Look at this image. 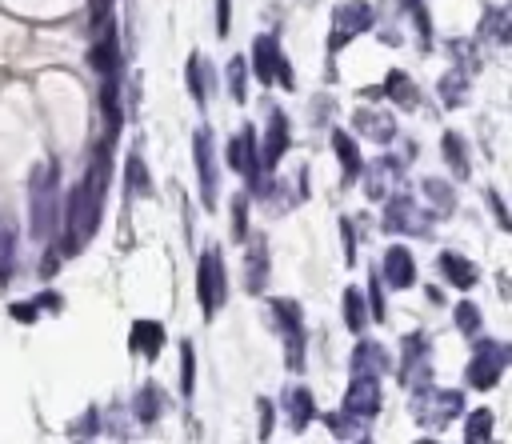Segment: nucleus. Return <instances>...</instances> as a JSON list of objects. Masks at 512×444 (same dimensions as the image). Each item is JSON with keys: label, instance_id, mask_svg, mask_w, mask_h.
Masks as SVG:
<instances>
[{"label": "nucleus", "instance_id": "obj_34", "mask_svg": "<svg viewBox=\"0 0 512 444\" xmlns=\"http://www.w3.org/2000/svg\"><path fill=\"white\" fill-rule=\"evenodd\" d=\"M452 320H456V328H460L464 336H476L480 324H484V320H480V308H476L472 300H460V304L452 308Z\"/></svg>", "mask_w": 512, "mask_h": 444}, {"label": "nucleus", "instance_id": "obj_14", "mask_svg": "<svg viewBox=\"0 0 512 444\" xmlns=\"http://www.w3.org/2000/svg\"><path fill=\"white\" fill-rule=\"evenodd\" d=\"M88 64L100 72V76H116L120 72V64H124V56H120V40H116V28L104 20V32H100V40L88 48Z\"/></svg>", "mask_w": 512, "mask_h": 444}, {"label": "nucleus", "instance_id": "obj_15", "mask_svg": "<svg viewBox=\"0 0 512 444\" xmlns=\"http://www.w3.org/2000/svg\"><path fill=\"white\" fill-rule=\"evenodd\" d=\"M352 128H356L360 136H368V140H380V144H388V140L396 136V120H392V112H384V108H360V112L352 116Z\"/></svg>", "mask_w": 512, "mask_h": 444}, {"label": "nucleus", "instance_id": "obj_9", "mask_svg": "<svg viewBox=\"0 0 512 444\" xmlns=\"http://www.w3.org/2000/svg\"><path fill=\"white\" fill-rule=\"evenodd\" d=\"M388 232H404V236H428L432 228V216L424 208H416L408 196H392L384 204V220H380Z\"/></svg>", "mask_w": 512, "mask_h": 444}, {"label": "nucleus", "instance_id": "obj_19", "mask_svg": "<svg viewBox=\"0 0 512 444\" xmlns=\"http://www.w3.org/2000/svg\"><path fill=\"white\" fill-rule=\"evenodd\" d=\"M128 348L140 352L144 360H156L160 348H164V324H156V320H136L132 332H128Z\"/></svg>", "mask_w": 512, "mask_h": 444}, {"label": "nucleus", "instance_id": "obj_12", "mask_svg": "<svg viewBox=\"0 0 512 444\" xmlns=\"http://www.w3.org/2000/svg\"><path fill=\"white\" fill-rule=\"evenodd\" d=\"M428 372H432V364H428V340L416 332V336H408L404 340V360H400V384L404 388H416V384H428Z\"/></svg>", "mask_w": 512, "mask_h": 444}, {"label": "nucleus", "instance_id": "obj_51", "mask_svg": "<svg viewBox=\"0 0 512 444\" xmlns=\"http://www.w3.org/2000/svg\"><path fill=\"white\" fill-rule=\"evenodd\" d=\"M56 264H60V248L44 256V264H40V276H52V272H56Z\"/></svg>", "mask_w": 512, "mask_h": 444}, {"label": "nucleus", "instance_id": "obj_17", "mask_svg": "<svg viewBox=\"0 0 512 444\" xmlns=\"http://www.w3.org/2000/svg\"><path fill=\"white\" fill-rule=\"evenodd\" d=\"M384 280L392 284V288H412L416 284V264H412V252L408 248H400V244H392L388 252H384Z\"/></svg>", "mask_w": 512, "mask_h": 444}, {"label": "nucleus", "instance_id": "obj_2", "mask_svg": "<svg viewBox=\"0 0 512 444\" xmlns=\"http://www.w3.org/2000/svg\"><path fill=\"white\" fill-rule=\"evenodd\" d=\"M100 204H104V196H96L84 180L68 192V204H60V220H64V232H68V244H60V256H72V252L84 248V240L100 224Z\"/></svg>", "mask_w": 512, "mask_h": 444}, {"label": "nucleus", "instance_id": "obj_37", "mask_svg": "<svg viewBox=\"0 0 512 444\" xmlns=\"http://www.w3.org/2000/svg\"><path fill=\"white\" fill-rule=\"evenodd\" d=\"M244 80H248V64H244V56H232L228 60V96L236 104H244Z\"/></svg>", "mask_w": 512, "mask_h": 444}, {"label": "nucleus", "instance_id": "obj_48", "mask_svg": "<svg viewBox=\"0 0 512 444\" xmlns=\"http://www.w3.org/2000/svg\"><path fill=\"white\" fill-rule=\"evenodd\" d=\"M40 316V308L36 304H12V320H20V324H32Z\"/></svg>", "mask_w": 512, "mask_h": 444}, {"label": "nucleus", "instance_id": "obj_38", "mask_svg": "<svg viewBox=\"0 0 512 444\" xmlns=\"http://www.w3.org/2000/svg\"><path fill=\"white\" fill-rule=\"evenodd\" d=\"M192 380H196V352H192V340L180 344V392L192 396Z\"/></svg>", "mask_w": 512, "mask_h": 444}, {"label": "nucleus", "instance_id": "obj_4", "mask_svg": "<svg viewBox=\"0 0 512 444\" xmlns=\"http://www.w3.org/2000/svg\"><path fill=\"white\" fill-rule=\"evenodd\" d=\"M196 296H200V308H204L208 320H212L216 308L228 300V276H224V264H220V252H216V248H204V256H200V268H196Z\"/></svg>", "mask_w": 512, "mask_h": 444}, {"label": "nucleus", "instance_id": "obj_47", "mask_svg": "<svg viewBox=\"0 0 512 444\" xmlns=\"http://www.w3.org/2000/svg\"><path fill=\"white\" fill-rule=\"evenodd\" d=\"M488 208L496 212V224H500V228H512V220H508V212H504V200H500V192H492V188H488Z\"/></svg>", "mask_w": 512, "mask_h": 444}, {"label": "nucleus", "instance_id": "obj_24", "mask_svg": "<svg viewBox=\"0 0 512 444\" xmlns=\"http://www.w3.org/2000/svg\"><path fill=\"white\" fill-rule=\"evenodd\" d=\"M248 272H244V288L256 296V292H264V284H268V244H264V236H256V244L248 248V264H244Z\"/></svg>", "mask_w": 512, "mask_h": 444}, {"label": "nucleus", "instance_id": "obj_27", "mask_svg": "<svg viewBox=\"0 0 512 444\" xmlns=\"http://www.w3.org/2000/svg\"><path fill=\"white\" fill-rule=\"evenodd\" d=\"M324 424L332 428V436H336V440H368L364 420H360V416H352V412H332V416H324Z\"/></svg>", "mask_w": 512, "mask_h": 444}, {"label": "nucleus", "instance_id": "obj_40", "mask_svg": "<svg viewBox=\"0 0 512 444\" xmlns=\"http://www.w3.org/2000/svg\"><path fill=\"white\" fill-rule=\"evenodd\" d=\"M204 80H208L204 60H200V56H192V60H188V92H192V100H196V104H204Z\"/></svg>", "mask_w": 512, "mask_h": 444}, {"label": "nucleus", "instance_id": "obj_16", "mask_svg": "<svg viewBox=\"0 0 512 444\" xmlns=\"http://www.w3.org/2000/svg\"><path fill=\"white\" fill-rule=\"evenodd\" d=\"M436 268H440V276H444L452 288H460V292L476 288V280H480V268H476L472 260H464L460 252H440Z\"/></svg>", "mask_w": 512, "mask_h": 444}, {"label": "nucleus", "instance_id": "obj_44", "mask_svg": "<svg viewBox=\"0 0 512 444\" xmlns=\"http://www.w3.org/2000/svg\"><path fill=\"white\" fill-rule=\"evenodd\" d=\"M96 432H100V416H96V408H88L84 420L72 424V436H96Z\"/></svg>", "mask_w": 512, "mask_h": 444}, {"label": "nucleus", "instance_id": "obj_20", "mask_svg": "<svg viewBox=\"0 0 512 444\" xmlns=\"http://www.w3.org/2000/svg\"><path fill=\"white\" fill-rule=\"evenodd\" d=\"M388 368V352L376 340H360L352 348V376H380Z\"/></svg>", "mask_w": 512, "mask_h": 444}, {"label": "nucleus", "instance_id": "obj_30", "mask_svg": "<svg viewBox=\"0 0 512 444\" xmlns=\"http://www.w3.org/2000/svg\"><path fill=\"white\" fill-rule=\"evenodd\" d=\"M440 152H444V160L452 164V172L464 180V176H468V148H464V136H460V132H444Z\"/></svg>", "mask_w": 512, "mask_h": 444}, {"label": "nucleus", "instance_id": "obj_7", "mask_svg": "<svg viewBox=\"0 0 512 444\" xmlns=\"http://www.w3.org/2000/svg\"><path fill=\"white\" fill-rule=\"evenodd\" d=\"M252 68H256V80H260V84H272V80L284 84V88L296 84V80H292V64L284 60L276 36H256V40H252Z\"/></svg>", "mask_w": 512, "mask_h": 444}, {"label": "nucleus", "instance_id": "obj_21", "mask_svg": "<svg viewBox=\"0 0 512 444\" xmlns=\"http://www.w3.org/2000/svg\"><path fill=\"white\" fill-rule=\"evenodd\" d=\"M376 92H380V96H388V100H392V104H400V108H420V88H416V84L408 80V72H400V68H396V72H388V80H384Z\"/></svg>", "mask_w": 512, "mask_h": 444}, {"label": "nucleus", "instance_id": "obj_50", "mask_svg": "<svg viewBox=\"0 0 512 444\" xmlns=\"http://www.w3.org/2000/svg\"><path fill=\"white\" fill-rule=\"evenodd\" d=\"M256 408H260V440H268V432H272V408L264 400H256Z\"/></svg>", "mask_w": 512, "mask_h": 444}, {"label": "nucleus", "instance_id": "obj_6", "mask_svg": "<svg viewBox=\"0 0 512 444\" xmlns=\"http://www.w3.org/2000/svg\"><path fill=\"white\" fill-rule=\"evenodd\" d=\"M272 316L284 332V360L292 372H304V320L296 300H272Z\"/></svg>", "mask_w": 512, "mask_h": 444}, {"label": "nucleus", "instance_id": "obj_43", "mask_svg": "<svg viewBox=\"0 0 512 444\" xmlns=\"http://www.w3.org/2000/svg\"><path fill=\"white\" fill-rule=\"evenodd\" d=\"M448 48H452V56L464 64V72H472V68L480 64V60H476V52H472V40H452Z\"/></svg>", "mask_w": 512, "mask_h": 444}, {"label": "nucleus", "instance_id": "obj_36", "mask_svg": "<svg viewBox=\"0 0 512 444\" xmlns=\"http://www.w3.org/2000/svg\"><path fill=\"white\" fill-rule=\"evenodd\" d=\"M392 160H376V164H368V196L372 200H380L384 196V188H388V180H392Z\"/></svg>", "mask_w": 512, "mask_h": 444}, {"label": "nucleus", "instance_id": "obj_45", "mask_svg": "<svg viewBox=\"0 0 512 444\" xmlns=\"http://www.w3.org/2000/svg\"><path fill=\"white\" fill-rule=\"evenodd\" d=\"M340 232H344V260L352 264V260H356V228H352V220H348V216L340 220Z\"/></svg>", "mask_w": 512, "mask_h": 444}, {"label": "nucleus", "instance_id": "obj_28", "mask_svg": "<svg viewBox=\"0 0 512 444\" xmlns=\"http://www.w3.org/2000/svg\"><path fill=\"white\" fill-rule=\"evenodd\" d=\"M464 96H468V72H464V68L444 72V76H440V100H444L448 108H456V104H464Z\"/></svg>", "mask_w": 512, "mask_h": 444}, {"label": "nucleus", "instance_id": "obj_39", "mask_svg": "<svg viewBox=\"0 0 512 444\" xmlns=\"http://www.w3.org/2000/svg\"><path fill=\"white\" fill-rule=\"evenodd\" d=\"M420 188H424V196H432V200H436V208H440V212H452V204H456V192H452L444 180H424Z\"/></svg>", "mask_w": 512, "mask_h": 444}, {"label": "nucleus", "instance_id": "obj_10", "mask_svg": "<svg viewBox=\"0 0 512 444\" xmlns=\"http://www.w3.org/2000/svg\"><path fill=\"white\" fill-rule=\"evenodd\" d=\"M228 164H232V172H240L244 176V184L248 188H260V152H256V132L252 128H240L236 132V140L228 144Z\"/></svg>", "mask_w": 512, "mask_h": 444}, {"label": "nucleus", "instance_id": "obj_3", "mask_svg": "<svg viewBox=\"0 0 512 444\" xmlns=\"http://www.w3.org/2000/svg\"><path fill=\"white\" fill-rule=\"evenodd\" d=\"M408 408H412V420H416L420 428L440 432L452 416L464 412V396H460L456 388H428V384H416Z\"/></svg>", "mask_w": 512, "mask_h": 444}, {"label": "nucleus", "instance_id": "obj_13", "mask_svg": "<svg viewBox=\"0 0 512 444\" xmlns=\"http://www.w3.org/2000/svg\"><path fill=\"white\" fill-rule=\"evenodd\" d=\"M344 412H352L360 420H372L380 412V384H376V376H352V384L344 392Z\"/></svg>", "mask_w": 512, "mask_h": 444}, {"label": "nucleus", "instance_id": "obj_5", "mask_svg": "<svg viewBox=\"0 0 512 444\" xmlns=\"http://www.w3.org/2000/svg\"><path fill=\"white\" fill-rule=\"evenodd\" d=\"M508 356H512L508 344H500V340H480V344H476V356H472V364H468V388H480V392L496 388V380L504 376Z\"/></svg>", "mask_w": 512, "mask_h": 444}, {"label": "nucleus", "instance_id": "obj_29", "mask_svg": "<svg viewBox=\"0 0 512 444\" xmlns=\"http://www.w3.org/2000/svg\"><path fill=\"white\" fill-rule=\"evenodd\" d=\"M12 260H16V232H12V220L0 216V288L12 280Z\"/></svg>", "mask_w": 512, "mask_h": 444}, {"label": "nucleus", "instance_id": "obj_32", "mask_svg": "<svg viewBox=\"0 0 512 444\" xmlns=\"http://www.w3.org/2000/svg\"><path fill=\"white\" fill-rule=\"evenodd\" d=\"M464 440L476 444V440H492V408H476L468 412L464 420Z\"/></svg>", "mask_w": 512, "mask_h": 444}, {"label": "nucleus", "instance_id": "obj_33", "mask_svg": "<svg viewBox=\"0 0 512 444\" xmlns=\"http://www.w3.org/2000/svg\"><path fill=\"white\" fill-rule=\"evenodd\" d=\"M344 324H348L352 332H364V324H368V312H364V296H360L356 288H344Z\"/></svg>", "mask_w": 512, "mask_h": 444}, {"label": "nucleus", "instance_id": "obj_8", "mask_svg": "<svg viewBox=\"0 0 512 444\" xmlns=\"http://www.w3.org/2000/svg\"><path fill=\"white\" fill-rule=\"evenodd\" d=\"M372 28V8L364 0H348L332 12V32H328V52H340L352 36L368 32Z\"/></svg>", "mask_w": 512, "mask_h": 444}, {"label": "nucleus", "instance_id": "obj_41", "mask_svg": "<svg viewBox=\"0 0 512 444\" xmlns=\"http://www.w3.org/2000/svg\"><path fill=\"white\" fill-rule=\"evenodd\" d=\"M232 240H248V196L244 192L232 200Z\"/></svg>", "mask_w": 512, "mask_h": 444}, {"label": "nucleus", "instance_id": "obj_26", "mask_svg": "<svg viewBox=\"0 0 512 444\" xmlns=\"http://www.w3.org/2000/svg\"><path fill=\"white\" fill-rule=\"evenodd\" d=\"M132 416H136L140 424H156V420L164 416V392H160L156 384H144L140 396L132 400Z\"/></svg>", "mask_w": 512, "mask_h": 444}, {"label": "nucleus", "instance_id": "obj_23", "mask_svg": "<svg viewBox=\"0 0 512 444\" xmlns=\"http://www.w3.org/2000/svg\"><path fill=\"white\" fill-rule=\"evenodd\" d=\"M284 148H288V116L276 108V112H272V120H268V144H264L260 164H264V168H276V164H280V156H284Z\"/></svg>", "mask_w": 512, "mask_h": 444}, {"label": "nucleus", "instance_id": "obj_18", "mask_svg": "<svg viewBox=\"0 0 512 444\" xmlns=\"http://www.w3.org/2000/svg\"><path fill=\"white\" fill-rule=\"evenodd\" d=\"M280 408H284V416H288V428H292V432H304V428H308V420L316 416V400H312V392H308V388H288V392L280 396Z\"/></svg>", "mask_w": 512, "mask_h": 444}, {"label": "nucleus", "instance_id": "obj_35", "mask_svg": "<svg viewBox=\"0 0 512 444\" xmlns=\"http://www.w3.org/2000/svg\"><path fill=\"white\" fill-rule=\"evenodd\" d=\"M124 192H128V196H144V192H148V168H144V160H140V156H128Z\"/></svg>", "mask_w": 512, "mask_h": 444}, {"label": "nucleus", "instance_id": "obj_31", "mask_svg": "<svg viewBox=\"0 0 512 444\" xmlns=\"http://www.w3.org/2000/svg\"><path fill=\"white\" fill-rule=\"evenodd\" d=\"M480 40H488V44H508V12H504V8H488V16L480 20Z\"/></svg>", "mask_w": 512, "mask_h": 444}, {"label": "nucleus", "instance_id": "obj_46", "mask_svg": "<svg viewBox=\"0 0 512 444\" xmlns=\"http://www.w3.org/2000/svg\"><path fill=\"white\" fill-rule=\"evenodd\" d=\"M228 28H232V0H216V32L228 36Z\"/></svg>", "mask_w": 512, "mask_h": 444}, {"label": "nucleus", "instance_id": "obj_42", "mask_svg": "<svg viewBox=\"0 0 512 444\" xmlns=\"http://www.w3.org/2000/svg\"><path fill=\"white\" fill-rule=\"evenodd\" d=\"M404 8H408V16H412V24H416L420 40L428 44V36H432V24H428V12H424V0H404Z\"/></svg>", "mask_w": 512, "mask_h": 444}, {"label": "nucleus", "instance_id": "obj_25", "mask_svg": "<svg viewBox=\"0 0 512 444\" xmlns=\"http://www.w3.org/2000/svg\"><path fill=\"white\" fill-rule=\"evenodd\" d=\"M332 148H336V156H340V168H344V184H352V180L360 176V168H364L356 140H352L344 128H336V132H332Z\"/></svg>", "mask_w": 512, "mask_h": 444}, {"label": "nucleus", "instance_id": "obj_49", "mask_svg": "<svg viewBox=\"0 0 512 444\" xmlns=\"http://www.w3.org/2000/svg\"><path fill=\"white\" fill-rule=\"evenodd\" d=\"M372 316L384 320V300H380V272L372 276Z\"/></svg>", "mask_w": 512, "mask_h": 444}, {"label": "nucleus", "instance_id": "obj_22", "mask_svg": "<svg viewBox=\"0 0 512 444\" xmlns=\"http://www.w3.org/2000/svg\"><path fill=\"white\" fill-rule=\"evenodd\" d=\"M100 116H104V136L112 140L116 132H120V120H124V112H120V80L116 76H104V84H100Z\"/></svg>", "mask_w": 512, "mask_h": 444}, {"label": "nucleus", "instance_id": "obj_11", "mask_svg": "<svg viewBox=\"0 0 512 444\" xmlns=\"http://www.w3.org/2000/svg\"><path fill=\"white\" fill-rule=\"evenodd\" d=\"M192 156H196V172H200V196L204 208H216V152H212V136L208 128H200L192 136Z\"/></svg>", "mask_w": 512, "mask_h": 444}, {"label": "nucleus", "instance_id": "obj_1", "mask_svg": "<svg viewBox=\"0 0 512 444\" xmlns=\"http://www.w3.org/2000/svg\"><path fill=\"white\" fill-rule=\"evenodd\" d=\"M28 224L36 240H48L60 224V196H56V164H36L28 176Z\"/></svg>", "mask_w": 512, "mask_h": 444}]
</instances>
